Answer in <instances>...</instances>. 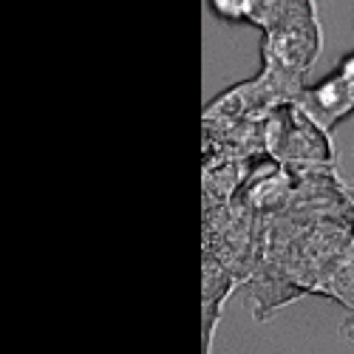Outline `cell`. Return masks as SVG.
<instances>
[{"mask_svg":"<svg viewBox=\"0 0 354 354\" xmlns=\"http://www.w3.org/2000/svg\"><path fill=\"white\" fill-rule=\"evenodd\" d=\"M263 60L275 63L281 68H289L295 74H309V68L315 66L317 54L323 48V32H320V20L317 12L312 15H301L292 17L286 23H281L278 28L263 35Z\"/></svg>","mask_w":354,"mask_h":354,"instance_id":"obj_1","label":"cell"},{"mask_svg":"<svg viewBox=\"0 0 354 354\" xmlns=\"http://www.w3.org/2000/svg\"><path fill=\"white\" fill-rule=\"evenodd\" d=\"M295 102H298L320 128L332 131L346 116L354 113V85L340 71H335L326 80H320L317 85L304 88V94Z\"/></svg>","mask_w":354,"mask_h":354,"instance_id":"obj_2","label":"cell"},{"mask_svg":"<svg viewBox=\"0 0 354 354\" xmlns=\"http://www.w3.org/2000/svg\"><path fill=\"white\" fill-rule=\"evenodd\" d=\"M207 3H210V12L221 23H247L250 20L252 0H207Z\"/></svg>","mask_w":354,"mask_h":354,"instance_id":"obj_3","label":"cell"},{"mask_svg":"<svg viewBox=\"0 0 354 354\" xmlns=\"http://www.w3.org/2000/svg\"><path fill=\"white\" fill-rule=\"evenodd\" d=\"M337 71H340V74H343V77H346V80H348V82L354 85V51H351V54H343V57H340V63H337Z\"/></svg>","mask_w":354,"mask_h":354,"instance_id":"obj_4","label":"cell"},{"mask_svg":"<svg viewBox=\"0 0 354 354\" xmlns=\"http://www.w3.org/2000/svg\"><path fill=\"white\" fill-rule=\"evenodd\" d=\"M340 337L348 340V343H354V309L340 320Z\"/></svg>","mask_w":354,"mask_h":354,"instance_id":"obj_5","label":"cell"}]
</instances>
